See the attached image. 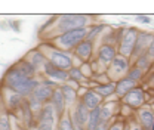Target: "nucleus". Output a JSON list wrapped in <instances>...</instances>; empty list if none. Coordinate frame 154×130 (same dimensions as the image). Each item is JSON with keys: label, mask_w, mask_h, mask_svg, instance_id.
<instances>
[{"label": "nucleus", "mask_w": 154, "mask_h": 130, "mask_svg": "<svg viewBox=\"0 0 154 130\" xmlns=\"http://www.w3.org/2000/svg\"><path fill=\"white\" fill-rule=\"evenodd\" d=\"M153 41V34L151 33H147V31H139L138 34V40H136V44H135V50L134 55L135 58H139L141 55H144L147 52V49L150 47Z\"/></svg>", "instance_id": "8"}, {"label": "nucleus", "mask_w": 154, "mask_h": 130, "mask_svg": "<svg viewBox=\"0 0 154 130\" xmlns=\"http://www.w3.org/2000/svg\"><path fill=\"white\" fill-rule=\"evenodd\" d=\"M151 43H154V34H153V41H151Z\"/></svg>", "instance_id": "41"}, {"label": "nucleus", "mask_w": 154, "mask_h": 130, "mask_svg": "<svg viewBox=\"0 0 154 130\" xmlns=\"http://www.w3.org/2000/svg\"><path fill=\"white\" fill-rule=\"evenodd\" d=\"M131 130H142V127H139V126H134V127H131Z\"/></svg>", "instance_id": "39"}, {"label": "nucleus", "mask_w": 154, "mask_h": 130, "mask_svg": "<svg viewBox=\"0 0 154 130\" xmlns=\"http://www.w3.org/2000/svg\"><path fill=\"white\" fill-rule=\"evenodd\" d=\"M135 18H136L138 22H142V24H150V22H151V18L147 17V15H136Z\"/></svg>", "instance_id": "34"}, {"label": "nucleus", "mask_w": 154, "mask_h": 130, "mask_svg": "<svg viewBox=\"0 0 154 130\" xmlns=\"http://www.w3.org/2000/svg\"><path fill=\"white\" fill-rule=\"evenodd\" d=\"M82 102L92 111V110H96V108H101L102 98H101L94 89H88V90H85V93L82 95Z\"/></svg>", "instance_id": "11"}, {"label": "nucleus", "mask_w": 154, "mask_h": 130, "mask_svg": "<svg viewBox=\"0 0 154 130\" xmlns=\"http://www.w3.org/2000/svg\"><path fill=\"white\" fill-rule=\"evenodd\" d=\"M145 53H147V56H148L151 61H154V43L150 44V47L147 49V52H145Z\"/></svg>", "instance_id": "35"}, {"label": "nucleus", "mask_w": 154, "mask_h": 130, "mask_svg": "<svg viewBox=\"0 0 154 130\" xmlns=\"http://www.w3.org/2000/svg\"><path fill=\"white\" fill-rule=\"evenodd\" d=\"M17 68H18L25 77H28V78H33L34 74H36V68H34V65H33L30 61H21L18 65H17Z\"/></svg>", "instance_id": "21"}, {"label": "nucleus", "mask_w": 154, "mask_h": 130, "mask_svg": "<svg viewBox=\"0 0 154 130\" xmlns=\"http://www.w3.org/2000/svg\"><path fill=\"white\" fill-rule=\"evenodd\" d=\"M55 117H57V112L51 104L43 105V108L38 112V130H54Z\"/></svg>", "instance_id": "6"}, {"label": "nucleus", "mask_w": 154, "mask_h": 130, "mask_svg": "<svg viewBox=\"0 0 154 130\" xmlns=\"http://www.w3.org/2000/svg\"><path fill=\"white\" fill-rule=\"evenodd\" d=\"M102 28H104V25H96V27H94V28H91L89 31H88V40H91V41H94V38L102 31Z\"/></svg>", "instance_id": "31"}, {"label": "nucleus", "mask_w": 154, "mask_h": 130, "mask_svg": "<svg viewBox=\"0 0 154 130\" xmlns=\"http://www.w3.org/2000/svg\"><path fill=\"white\" fill-rule=\"evenodd\" d=\"M102 99L105 98H110L113 93H116V83L114 81H110V83H104V84H99L94 89Z\"/></svg>", "instance_id": "19"}, {"label": "nucleus", "mask_w": 154, "mask_h": 130, "mask_svg": "<svg viewBox=\"0 0 154 130\" xmlns=\"http://www.w3.org/2000/svg\"><path fill=\"white\" fill-rule=\"evenodd\" d=\"M126 127H128V124H126V121L123 118H116L114 121L110 124L108 130H125Z\"/></svg>", "instance_id": "30"}, {"label": "nucleus", "mask_w": 154, "mask_h": 130, "mask_svg": "<svg viewBox=\"0 0 154 130\" xmlns=\"http://www.w3.org/2000/svg\"><path fill=\"white\" fill-rule=\"evenodd\" d=\"M54 87H51V86H48V84H45V83H38V86L34 89V92H33V96L37 99L40 104H45L46 105V102L48 101H51L52 99V95H54Z\"/></svg>", "instance_id": "13"}, {"label": "nucleus", "mask_w": 154, "mask_h": 130, "mask_svg": "<svg viewBox=\"0 0 154 130\" xmlns=\"http://www.w3.org/2000/svg\"><path fill=\"white\" fill-rule=\"evenodd\" d=\"M89 24V18L86 15H62L58 21V30L61 31V34L64 33H70L74 30L80 28H86V25Z\"/></svg>", "instance_id": "3"}, {"label": "nucleus", "mask_w": 154, "mask_h": 130, "mask_svg": "<svg viewBox=\"0 0 154 130\" xmlns=\"http://www.w3.org/2000/svg\"><path fill=\"white\" fill-rule=\"evenodd\" d=\"M142 75H144V71L141 68H138V67H134V68L129 70V73H128L126 77L131 78V80H134V81H139L142 78Z\"/></svg>", "instance_id": "27"}, {"label": "nucleus", "mask_w": 154, "mask_h": 130, "mask_svg": "<svg viewBox=\"0 0 154 130\" xmlns=\"http://www.w3.org/2000/svg\"><path fill=\"white\" fill-rule=\"evenodd\" d=\"M9 25L12 27V30H14V31H19V24H17V21H11V22H9Z\"/></svg>", "instance_id": "37"}, {"label": "nucleus", "mask_w": 154, "mask_h": 130, "mask_svg": "<svg viewBox=\"0 0 154 130\" xmlns=\"http://www.w3.org/2000/svg\"><path fill=\"white\" fill-rule=\"evenodd\" d=\"M54 67H57L62 71H68L73 68V59L71 56L68 55L67 52L64 50H58V49H54L49 55V59H48Z\"/></svg>", "instance_id": "7"}, {"label": "nucleus", "mask_w": 154, "mask_h": 130, "mask_svg": "<svg viewBox=\"0 0 154 130\" xmlns=\"http://www.w3.org/2000/svg\"><path fill=\"white\" fill-rule=\"evenodd\" d=\"M61 92L64 95V99H65L67 107H70V105H73V104L76 102V99H77V90L76 89H73V87L68 86V84H64V86L61 87Z\"/></svg>", "instance_id": "20"}, {"label": "nucleus", "mask_w": 154, "mask_h": 130, "mask_svg": "<svg viewBox=\"0 0 154 130\" xmlns=\"http://www.w3.org/2000/svg\"><path fill=\"white\" fill-rule=\"evenodd\" d=\"M122 99H123V102H125L128 107H131V108H139V107H142V104H144V101H145V95H144V90H142V89L135 87L134 90H131V92L128 93L125 98H122Z\"/></svg>", "instance_id": "9"}, {"label": "nucleus", "mask_w": 154, "mask_h": 130, "mask_svg": "<svg viewBox=\"0 0 154 130\" xmlns=\"http://www.w3.org/2000/svg\"><path fill=\"white\" fill-rule=\"evenodd\" d=\"M92 47H94V41L91 40H83L82 43H79L76 46V55L82 61H89L92 56Z\"/></svg>", "instance_id": "17"}, {"label": "nucleus", "mask_w": 154, "mask_h": 130, "mask_svg": "<svg viewBox=\"0 0 154 130\" xmlns=\"http://www.w3.org/2000/svg\"><path fill=\"white\" fill-rule=\"evenodd\" d=\"M88 31H89L88 28H80V30H74V31H70V33L59 34L57 37V43L61 47H64V49L76 47L79 43H82L83 40H86Z\"/></svg>", "instance_id": "4"}, {"label": "nucleus", "mask_w": 154, "mask_h": 130, "mask_svg": "<svg viewBox=\"0 0 154 130\" xmlns=\"http://www.w3.org/2000/svg\"><path fill=\"white\" fill-rule=\"evenodd\" d=\"M138 120L141 123L142 130H151L154 124V114L150 110H141L138 112Z\"/></svg>", "instance_id": "18"}, {"label": "nucleus", "mask_w": 154, "mask_h": 130, "mask_svg": "<svg viewBox=\"0 0 154 130\" xmlns=\"http://www.w3.org/2000/svg\"><path fill=\"white\" fill-rule=\"evenodd\" d=\"M101 123V117H99V108L92 110L89 114V120H88V124H86V130H96V127L99 126Z\"/></svg>", "instance_id": "23"}, {"label": "nucleus", "mask_w": 154, "mask_h": 130, "mask_svg": "<svg viewBox=\"0 0 154 130\" xmlns=\"http://www.w3.org/2000/svg\"><path fill=\"white\" fill-rule=\"evenodd\" d=\"M89 114H91V110L80 101V102H77L76 104V108H74V114H73V117H71V120L73 121H76L79 123L80 126H83V127H86V124H88V120H89Z\"/></svg>", "instance_id": "10"}, {"label": "nucleus", "mask_w": 154, "mask_h": 130, "mask_svg": "<svg viewBox=\"0 0 154 130\" xmlns=\"http://www.w3.org/2000/svg\"><path fill=\"white\" fill-rule=\"evenodd\" d=\"M138 34H139V31L136 28H134V27L125 28L122 31L120 41H119V55L125 56V58H131L134 55L135 44H136V40H138Z\"/></svg>", "instance_id": "2"}, {"label": "nucleus", "mask_w": 154, "mask_h": 130, "mask_svg": "<svg viewBox=\"0 0 154 130\" xmlns=\"http://www.w3.org/2000/svg\"><path fill=\"white\" fill-rule=\"evenodd\" d=\"M5 84L14 93H18L21 96H30L38 86V81L34 78L25 77L17 67H14L8 70V73L5 75Z\"/></svg>", "instance_id": "1"}, {"label": "nucleus", "mask_w": 154, "mask_h": 130, "mask_svg": "<svg viewBox=\"0 0 154 130\" xmlns=\"http://www.w3.org/2000/svg\"><path fill=\"white\" fill-rule=\"evenodd\" d=\"M30 62L34 65V68H38V67H45V64L48 62V59L45 58V55L42 52H33L31 58H30Z\"/></svg>", "instance_id": "24"}, {"label": "nucleus", "mask_w": 154, "mask_h": 130, "mask_svg": "<svg viewBox=\"0 0 154 130\" xmlns=\"http://www.w3.org/2000/svg\"><path fill=\"white\" fill-rule=\"evenodd\" d=\"M8 105L11 110H17L22 107V96L18 93H12L9 98H8Z\"/></svg>", "instance_id": "25"}, {"label": "nucleus", "mask_w": 154, "mask_h": 130, "mask_svg": "<svg viewBox=\"0 0 154 130\" xmlns=\"http://www.w3.org/2000/svg\"><path fill=\"white\" fill-rule=\"evenodd\" d=\"M73 121V120H71ZM73 127H74V130H86L83 126H80L79 123H76V121H73Z\"/></svg>", "instance_id": "38"}, {"label": "nucleus", "mask_w": 154, "mask_h": 130, "mask_svg": "<svg viewBox=\"0 0 154 130\" xmlns=\"http://www.w3.org/2000/svg\"><path fill=\"white\" fill-rule=\"evenodd\" d=\"M125 130H131V127H126V129H125Z\"/></svg>", "instance_id": "40"}, {"label": "nucleus", "mask_w": 154, "mask_h": 130, "mask_svg": "<svg viewBox=\"0 0 154 130\" xmlns=\"http://www.w3.org/2000/svg\"><path fill=\"white\" fill-rule=\"evenodd\" d=\"M110 129V124H107V123H99V126L96 127V130H108Z\"/></svg>", "instance_id": "36"}, {"label": "nucleus", "mask_w": 154, "mask_h": 130, "mask_svg": "<svg viewBox=\"0 0 154 130\" xmlns=\"http://www.w3.org/2000/svg\"><path fill=\"white\" fill-rule=\"evenodd\" d=\"M83 77H85V75H83V73H82L80 68L73 67L71 70H68V78H71L73 81H82Z\"/></svg>", "instance_id": "29"}, {"label": "nucleus", "mask_w": 154, "mask_h": 130, "mask_svg": "<svg viewBox=\"0 0 154 130\" xmlns=\"http://www.w3.org/2000/svg\"><path fill=\"white\" fill-rule=\"evenodd\" d=\"M51 105L54 107V110H55L58 117L62 118V114L65 111L67 104H65V99H64V95L61 92V89H55V90H54L52 99H51Z\"/></svg>", "instance_id": "16"}, {"label": "nucleus", "mask_w": 154, "mask_h": 130, "mask_svg": "<svg viewBox=\"0 0 154 130\" xmlns=\"http://www.w3.org/2000/svg\"><path fill=\"white\" fill-rule=\"evenodd\" d=\"M28 104H30V108H31V110H34V111H37V112H40V110L43 108L42 104L38 102L33 95H30V101H28Z\"/></svg>", "instance_id": "33"}, {"label": "nucleus", "mask_w": 154, "mask_h": 130, "mask_svg": "<svg viewBox=\"0 0 154 130\" xmlns=\"http://www.w3.org/2000/svg\"><path fill=\"white\" fill-rule=\"evenodd\" d=\"M135 87H136V81L125 77V78L116 81V95L120 96V98H125L131 90H134Z\"/></svg>", "instance_id": "15"}, {"label": "nucleus", "mask_w": 154, "mask_h": 130, "mask_svg": "<svg viewBox=\"0 0 154 130\" xmlns=\"http://www.w3.org/2000/svg\"><path fill=\"white\" fill-rule=\"evenodd\" d=\"M129 61L128 58L122 55H117L114 58V61L110 64L108 67V77L111 81H119L122 78H125L128 73H129Z\"/></svg>", "instance_id": "5"}, {"label": "nucleus", "mask_w": 154, "mask_h": 130, "mask_svg": "<svg viewBox=\"0 0 154 130\" xmlns=\"http://www.w3.org/2000/svg\"><path fill=\"white\" fill-rule=\"evenodd\" d=\"M43 73L48 75V77H51V78H54V80H58V81H65V80H68V71H62V70H59L57 67H54L49 61L45 64Z\"/></svg>", "instance_id": "14"}, {"label": "nucleus", "mask_w": 154, "mask_h": 130, "mask_svg": "<svg viewBox=\"0 0 154 130\" xmlns=\"http://www.w3.org/2000/svg\"><path fill=\"white\" fill-rule=\"evenodd\" d=\"M0 130H11V123H9V117L6 114L0 115Z\"/></svg>", "instance_id": "32"}, {"label": "nucleus", "mask_w": 154, "mask_h": 130, "mask_svg": "<svg viewBox=\"0 0 154 130\" xmlns=\"http://www.w3.org/2000/svg\"><path fill=\"white\" fill-rule=\"evenodd\" d=\"M58 130H74L71 118H70V117H62V118L59 120V124H58Z\"/></svg>", "instance_id": "28"}, {"label": "nucleus", "mask_w": 154, "mask_h": 130, "mask_svg": "<svg viewBox=\"0 0 154 130\" xmlns=\"http://www.w3.org/2000/svg\"><path fill=\"white\" fill-rule=\"evenodd\" d=\"M113 104H105L99 108V117H101V123H107L110 124V121L113 120Z\"/></svg>", "instance_id": "22"}, {"label": "nucleus", "mask_w": 154, "mask_h": 130, "mask_svg": "<svg viewBox=\"0 0 154 130\" xmlns=\"http://www.w3.org/2000/svg\"><path fill=\"white\" fill-rule=\"evenodd\" d=\"M135 67H138V68H141L142 71H148V68L151 67V59L147 56V53H144V55H141L138 59H136V64H135Z\"/></svg>", "instance_id": "26"}, {"label": "nucleus", "mask_w": 154, "mask_h": 130, "mask_svg": "<svg viewBox=\"0 0 154 130\" xmlns=\"http://www.w3.org/2000/svg\"><path fill=\"white\" fill-rule=\"evenodd\" d=\"M116 56H117V50L113 44H104L98 50V61L105 65H110L114 61Z\"/></svg>", "instance_id": "12"}]
</instances>
